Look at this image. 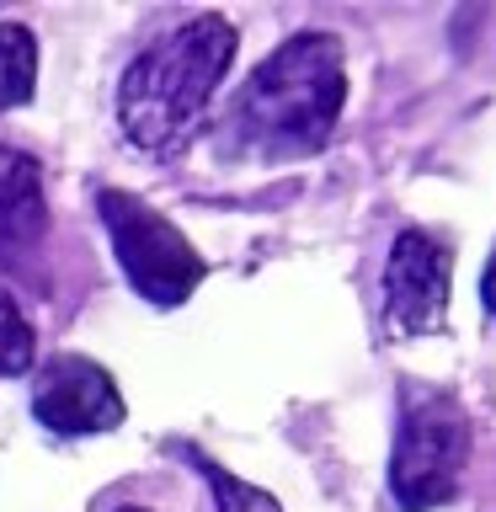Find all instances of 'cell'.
I'll return each instance as SVG.
<instances>
[{
    "instance_id": "cell-1",
    "label": "cell",
    "mask_w": 496,
    "mask_h": 512,
    "mask_svg": "<svg viewBox=\"0 0 496 512\" xmlns=\"http://www.w3.org/2000/svg\"><path fill=\"white\" fill-rule=\"evenodd\" d=\"M347 107V54L331 32H299L256 64L235 96V134L262 155H304Z\"/></svg>"
},
{
    "instance_id": "cell-2",
    "label": "cell",
    "mask_w": 496,
    "mask_h": 512,
    "mask_svg": "<svg viewBox=\"0 0 496 512\" xmlns=\"http://www.w3.org/2000/svg\"><path fill=\"white\" fill-rule=\"evenodd\" d=\"M235 59V27L219 11H198L166 38H155L123 70L118 123L134 150H166L203 118L224 70Z\"/></svg>"
},
{
    "instance_id": "cell-3",
    "label": "cell",
    "mask_w": 496,
    "mask_h": 512,
    "mask_svg": "<svg viewBox=\"0 0 496 512\" xmlns=\"http://www.w3.org/2000/svg\"><path fill=\"white\" fill-rule=\"evenodd\" d=\"M470 464V416L454 395L411 390L390 454V491L400 512H432L459 491Z\"/></svg>"
},
{
    "instance_id": "cell-4",
    "label": "cell",
    "mask_w": 496,
    "mask_h": 512,
    "mask_svg": "<svg viewBox=\"0 0 496 512\" xmlns=\"http://www.w3.org/2000/svg\"><path fill=\"white\" fill-rule=\"evenodd\" d=\"M96 208H102V224L112 235V256H118L123 278L134 283L139 299H150L155 310H171V304H187L198 294L203 256L192 251V240L166 214H155L150 203H139L134 192L118 187H107Z\"/></svg>"
},
{
    "instance_id": "cell-5",
    "label": "cell",
    "mask_w": 496,
    "mask_h": 512,
    "mask_svg": "<svg viewBox=\"0 0 496 512\" xmlns=\"http://www.w3.org/2000/svg\"><path fill=\"white\" fill-rule=\"evenodd\" d=\"M448 246L427 230H406L384 267V326L390 336H432L448 320Z\"/></svg>"
},
{
    "instance_id": "cell-6",
    "label": "cell",
    "mask_w": 496,
    "mask_h": 512,
    "mask_svg": "<svg viewBox=\"0 0 496 512\" xmlns=\"http://www.w3.org/2000/svg\"><path fill=\"white\" fill-rule=\"evenodd\" d=\"M32 416L59 438H86V432H112L123 422V395L102 363L80 358V352H59L54 363L38 368Z\"/></svg>"
},
{
    "instance_id": "cell-7",
    "label": "cell",
    "mask_w": 496,
    "mask_h": 512,
    "mask_svg": "<svg viewBox=\"0 0 496 512\" xmlns=\"http://www.w3.org/2000/svg\"><path fill=\"white\" fill-rule=\"evenodd\" d=\"M48 235L43 171L27 150L0 144V251H27Z\"/></svg>"
},
{
    "instance_id": "cell-8",
    "label": "cell",
    "mask_w": 496,
    "mask_h": 512,
    "mask_svg": "<svg viewBox=\"0 0 496 512\" xmlns=\"http://www.w3.org/2000/svg\"><path fill=\"white\" fill-rule=\"evenodd\" d=\"M32 86H38V43L27 27L0 22V112L32 102Z\"/></svg>"
},
{
    "instance_id": "cell-9",
    "label": "cell",
    "mask_w": 496,
    "mask_h": 512,
    "mask_svg": "<svg viewBox=\"0 0 496 512\" xmlns=\"http://www.w3.org/2000/svg\"><path fill=\"white\" fill-rule=\"evenodd\" d=\"M182 454H187L192 464H198L203 480L214 486V502H219V512H283V507L272 502V496H267L262 486H251V480L230 475V470H224V464H214V459H203L198 448H187V443H182Z\"/></svg>"
},
{
    "instance_id": "cell-10",
    "label": "cell",
    "mask_w": 496,
    "mask_h": 512,
    "mask_svg": "<svg viewBox=\"0 0 496 512\" xmlns=\"http://www.w3.org/2000/svg\"><path fill=\"white\" fill-rule=\"evenodd\" d=\"M32 352H38V342H32V326H27L22 304H16L6 288H0V379L27 374V368H32Z\"/></svg>"
},
{
    "instance_id": "cell-11",
    "label": "cell",
    "mask_w": 496,
    "mask_h": 512,
    "mask_svg": "<svg viewBox=\"0 0 496 512\" xmlns=\"http://www.w3.org/2000/svg\"><path fill=\"white\" fill-rule=\"evenodd\" d=\"M480 304L496 315V246H491V262H486V272H480Z\"/></svg>"
},
{
    "instance_id": "cell-12",
    "label": "cell",
    "mask_w": 496,
    "mask_h": 512,
    "mask_svg": "<svg viewBox=\"0 0 496 512\" xmlns=\"http://www.w3.org/2000/svg\"><path fill=\"white\" fill-rule=\"evenodd\" d=\"M118 512H150V507H118Z\"/></svg>"
}]
</instances>
